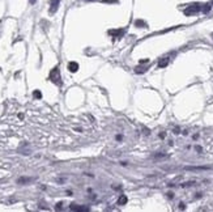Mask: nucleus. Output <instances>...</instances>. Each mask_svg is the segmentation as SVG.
I'll return each instance as SVG.
<instances>
[{
    "mask_svg": "<svg viewBox=\"0 0 213 212\" xmlns=\"http://www.w3.org/2000/svg\"><path fill=\"white\" fill-rule=\"evenodd\" d=\"M201 4H199V3H195V4H191L188 8L185 9V15L186 16H192V15H196V13H199L201 10Z\"/></svg>",
    "mask_w": 213,
    "mask_h": 212,
    "instance_id": "1",
    "label": "nucleus"
},
{
    "mask_svg": "<svg viewBox=\"0 0 213 212\" xmlns=\"http://www.w3.org/2000/svg\"><path fill=\"white\" fill-rule=\"evenodd\" d=\"M50 80H51L54 84H56V85L62 84V81H60V72H59V70H58V67H55V68H52L51 70V72H50Z\"/></svg>",
    "mask_w": 213,
    "mask_h": 212,
    "instance_id": "2",
    "label": "nucleus"
},
{
    "mask_svg": "<svg viewBox=\"0 0 213 212\" xmlns=\"http://www.w3.org/2000/svg\"><path fill=\"white\" fill-rule=\"evenodd\" d=\"M60 0H50V13H55L59 8Z\"/></svg>",
    "mask_w": 213,
    "mask_h": 212,
    "instance_id": "3",
    "label": "nucleus"
},
{
    "mask_svg": "<svg viewBox=\"0 0 213 212\" xmlns=\"http://www.w3.org/2000/svg\"><path fill=\"white\" fill-rule=\"evenodd\" d=\"M109 34L114 38H122L124 34V29H117V30H109Z\"/></svg>",
    "mask_w": 213,
    "mask_h": 212,
    "instance_id": "4",
    "label": "nucleus"
},
{
    "mask_svg": "<svg viewBox=\"0 0 213 212\" xmlns=\"http://www.w3.org/2000/svg\"><path fill=\"white\" fill-rule=\"evenodd\" d=\"M169 62H170V59H169V56H165V58H161L160 62H158V67L160 68H164L169 64Z\"/></svg>",
    "mask_w": 213,
    "mask_h": 212,
    "instance_id": "5",
    "label": "nucleus"
},
{
    "mask_svg": "<svg viewBox=\"0 0 213 212\" xmlns=\"http://www.w3.org/2000/svg\"><path fill=\"white\" fill-rule=\"evenodd\" d=\"M68 70H70L71 72H76V71L78 70V64L76 62H70L68 63Z\"/></svg>",
    "mask_w": 213,
    "mask_h": 212,
    "instance_id": "6",
    "label": "nucleus"
},
{
    "mask_svg": "<svg viewBox=\"0 0 213 212\" xmlns=\"http://www.w3.org/2000/svg\"><path fill=\"white\" fill-rule=\"evenodd\" d=\"M70 208L72 211H89L88 207H81V206H77V204H71Z\"/></svg>",
    "mask_w": 213,
    "mask_h": 212,
    "instance_id": "7",
    "label": "nucleus"
},
{
    "mask_svg": "<svg viewBox=\"0 0 213 212\" xmlns=\"http://www.w3.org/2000/svg\"><path fill=\"white\" fill-rule=\"evenodd\" d=\"M185 169L186 170H208V169H211V168H208V166H187Z\"/></svg>",
    "mask_w": 213,
    "mask_h": 212,
    "instance_id": "8",
    "label": "nucleus"
},
{
    "mask_svg": "<svg viewBox=\"0 0 213 212\" xmlns=\"http://www.w3.org/2000/svg\"><path fill=\"white\" fill-rule=\"evenodd\" d=\"M127 200H128L127 196H126V195H122V196L118 199V204H119V206H124V204L127 203Z\"/></svg>",
    "mask_w": 213,
    "mask_h": 212,
    "instance_id": "9",
    "label": "nucleus"
},
{
    "mask_svg": "<svg viewBox=\"0 0 213 212\" xmlns=\"http://www.w3.org/2000/svg\"><path fill=\"white\" fill-rule=\"evenodd\" d=\"M211 8H212V4L211 3H207V4H204L203 7H201V10H203L204 13H208L209 10H211Z\"/></svg>",
    "mask_w": 213,
    "mask_h": 212,
    "instance_id": "10",
    "label": "nucleus"
},
{
    "mask_svg": "<svg viewBox=\"0 0 213 212\" xmlns=\"http://www.w3.org/2000/svg\"><path fill=\"white\" fill-rule=\"evenodd\" d=\"M31 181H34V178H28V177H22V178H20V179H19V181H17V182H19L20 185H21V183H28V182H31Z\"/></svg>",
    "mask_w": 213,
    "mask_h": 212,
    "instance_id": "11",
    "label": "nucleus"
},
{
    "mask_svg": "<svg viewBox=\"0 0 213 212\" xmlns=\"http://www.w3.org/2000/svg\"><path fill=\"white\" fill-rule=\"evenodd\" d=\"M135 25H136L138 28H146V24L144 22L143 20H138V21L135 22Z\"/></svg>",
    "mask_w": 213,
    "mask_h": 212,
    "instance_id": "12",
    "label": "nucleus"
},
{
    "mask_svg": "<svg viewBox=\"0 0 213 212\" xmlns=\"http://www.w3.org/2000/svg\"><path fill=\"white\" fill-rule=\"evenodd\" d=\"M33 94H34L35 98H42V93L39 92V91H35V92L33 93Z\"/></svg>",
    "mask_w": 213,
    "mask_h": 212,
    "instance_id": "13",
    "label": "nucleus"
},
{
    "mask_svg": "<svg viewBox=\"0 0 213 212\" xmlns=\"http://www.w3.org/2000/svg\"><path fill=\"white\" fill-rule=\"evenodd\" d=\"M148 62H149L148 59H143V60H140V63H148Z\"/></svg>",
    "mask_w": 213,
    "mask_h": 212,
    "instance_id": "14",
    "label": "nucleus"
},
{
    "mask_svg": "<svg viewBox=\"0 0 213 212\" xmlns=\"http://www.w3.org/2000/svg\"><path fill=\"white\" fill-rule=\"evenodd\" d=\"M29 1H30V4H35V1H37V0H29Z\"/></svg>",
    "mask_w": 213,
    "mask_h": 212,
    "instance_id": "15",
    "label": "nucleus"
},
{
    "mask_svg": "<svg viewBox=\"0 0 213 212\" xmlns=\"http://www.w3.org/2000/svg\"><path fill=\"white\" fill-rule=\"evenodd\" d=\"M211 4H212V5H213V0H211Z\"/></svg>",
    "mask_w": 213,
    "mask_h": 212,
    "instance_id": "16",
    "label": "nucleus"
},
{
    "mask_svg": "<svg viewBox=\"0 0 213 212\" xmlns=\"http://www.w3.org/2000/svg\"><path fill=\"white\" fill-rule=\"evenodd\" d=\"M88 1H93V0H88Z\"/></svg>",
    "mask_w": 213,
    "mask_h": 212,
    "instance_id": "17",
    "label": "nucleus"
},
{
    "mask_svg": "<svg viewBox=\"0 0 213 212\" xmlns=\"http://www.w3.org/2000/svg\"><path fill=\"white\" fill-rule=\"evenodd\" d=\"M212 38H213V33H212Z\"/></svg>",
    "mask_w": 213,
    "mask_h": 212,
    "instance_id": "18",
    "label": "nucleus"
}]
</instances>
